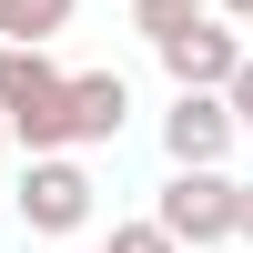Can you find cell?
I'll use <instances>...</instances> for the list:
<instances>
[{"label":"cell","instance_id":"2","mask_svg":"<svg viewBox=\"0 0 253 253\" xmlns=\"http://www.w3.org/2000/svg\"><path fill=\"white\" fill-rule=\"evenodd\" d=\"M152 213L182 233V253H213V243L243 233V182L223 162H172V182L152 193Z\"/></svg>","mask_w":253,"mask_h":253},{"label":"cell","instance_id":"7","mask_svg":"<svg viewBox=\"0 0 253 253\" xmlns=\"http://www.w3.org/2000/svg\"><path fill=\"white\" fill-rule=\"evenodd\" d=\"M71 10L81 0H0V41H51V31H71Z\"/></svg>","mask_w":253,"mask_h":253},{"label":"cell","instance_id":"8","mask_svg":"<svg viewBox=\"0 0 253 253\" xmlns=\"http://www.w3.org/2000/svg\"><path fill=\"white\" fill-rule=\"evenodd\" d=\"M101 253H182V233H172L162 213H142V223H112V243H101Z\"/></svg>","mask_w":253,"mask_h":253},{"label":"cell","instance_id":"4","mask_svg":"<svg viewBox=\"0 0 253 253\" xmlns=\"http://www.w3.org/2000/svg\"><path fill=\"white\" fill-rule=\"evenodd\" d=\"M152 51H162V71H172V91H223V81L243 71V41L223 31L213 10L182 20V31H172V41H152Z\"/></svg>","mask_w":253,"mask_h":253},{"label":"cell","instance_id":"11","mask_svg":"<svg viewBox=\"0 0 253 253\" xmlns=\"http://www.w3.org/2000/svg\"><path fill=\"white\" fill-rule=\"evenodd\" d=\"M233 243H253V182H243V233H233Z\"/></svg>","mask_w":253,"mask_h":253},{"label":"cell","instance_id":"13","mask_svg":"<svg viewBox=\"0 0 253 253\" xmlns=\"http://www.w3.org/2000/svg\"><path fill=\"white\" fill-rule=\"evenodd\" d=\"M10 142H20V132H10V112H0V152H10Z\"/></svg>","mask_w":253,"mask_h":253},{"label":"cell","instance_id":"5","mask_svg":"<svg viewBox=\"0 0 253 253\" xmlns=\"http://www.w3.org/2000/svg\"><path fill=\"white\" fill-rule=\"evenodd\" d=\"M233 91H172V112H162V152L172 162H223L233 152Z\"/></svg>","mask_w":253,"mask_h":253},{"label":"cell","instance_id":"1","mask_svg":"<svg viewBox=\"0 0 253 253\" xmlns=\"http://www.w3.org/2000/svg\"><path fill=\"white\" fill-rule=\"evenodd\" d=\"M0 112L31 152H71V71L51 61V41H0Z\"/></svg>","mask_w":253,"mask_h":253},{"label":"cell","instance_id":"12","mask_svg":"<svg viewBox=\"0 0 253 253\" xmlns=\"http://www.w3.org/2000/svg\"><path fill=\"white\" fill-rule=\"evenodd\" d=\"M223 20H253V0H223Z\"/></svg>","mask_w":253,"mask_h":253},{"label":"cell","instance_id":"3","mask_svg":"<svg viewBox=\"0 0 253 253\" xmlns=\"http://www.w3.org/2000/svg\"><path fill=\"white\" fill-rule=\"evenodd\" d=\"M91 223V172H81L71 152H31V172H20V233L61 243Z\"/></svg>","mask_w":253,"mask_h":253},{"label":"cell","instance_id":"6","mask_svg":"<svg viewBox=\"0 0 253 253\" xmlns=\"http://www.w3.org/2000/svg\"><path fill=\"white\" fill-rule=\"evenodd\" d=\"M132 122V81L122 71H71V142H122Z\"/></svg>","mask_w":253,"mask_h":253},{"label":"cell","instance_id":"10","mask_svg":"<svg viewBox=\"0 0 253 253\" xmlns=\"http://www.w3.org/2000/svg\"><path fill=\"white\" fill-rule=\"evenodd\" d=\"M223 91H233V122H243V132H253V51H243V71L223 81Z\"/></svg>","mask_w":253,"mask_h":253},{"label":"cell","instance_id":"9","mask_svg":"<svg viewBox=\"0 0 253 253\" xmlns=\"http://www.w3.org/2000/svg\"><path fill=\"white\" fill-rule=\"evenodd\" d=\"M182 20H203V0H132V31L142 41H172Z\"/></svg>","mask_w":253,"mask_h":253}]
</instances>
